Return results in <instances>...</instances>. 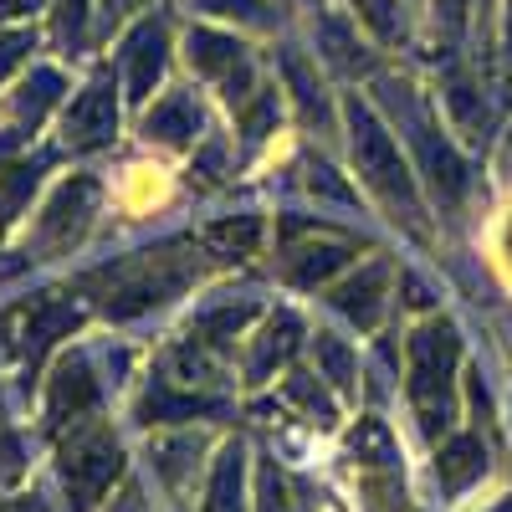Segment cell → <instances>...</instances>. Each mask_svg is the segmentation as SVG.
I'll return each mask as SVG.
<instances>
[{"instance_id":"ab89813d","label":"cell","mask_w":512,"mask_h":512,"mask_svg":"<svg viewBox=\"0 0 512 512\" xmlns=\"http://www.w3.org/2000/svg\"><path fill=\"white\" fill-rule=\"evenodd\" d=\"M16 512H52V507L41 502V497H21V502H16Z\"/></svg>"},{"instance_id":"f1b7e54d","label":"cell","mask_w":512,"mask_h":512,"mask_svg":"<svg viewBox=\"0 0 512 512\" xmlns=\"http://www.w3.org/2000/svg\"><path fill=\"white\" fill-rule=\"evenodd\" d=\"M195 11L205 16H241V21H272L262 0H190Z\"/></svg>"},{"instance_id":"f35d334b","label":"cell","mask_w":512,"mask_h":512,"mask_svg":"<svg viewBox=\"0 0 512 512\" xmlns=\"http://www.w3.org/2000/svg\"><path fill=\"white\" fill-rule=\"evenodd\" d=\"M113 512H144V497H139V492H128L123 502H113Z\"/></svg>"},{"instance_id":"9a60e30c","label":"cell","mask_w":512,"mask_h":512,"mask_svg":"<svg viewBox=\"0 0 512 512\" xmlns=\"http://www.w3.org/2000/svg\"><path fill=\"white\" fill-rule=\"evenodd\" d=\"M349 262V246H333V241H313V246H297V251H287V262H282V277L292 282V287H318L323 277H333L338 267Z\"/></svg>"},{"instance_id":"b9f144b4","label":"cell","mask_w":512,"mask_h":512,"mask_svg":"<svg viewBox=\"0 0 512 512\" xmlns=\"http://www.w3.org/2000/svg\"><path fill=\"white\" fill-rule=\"evenodd\" d=\"M507 57H512V11H507Z\"/></svg>"},{"instance_id":"ffe728a7","label":"cell","mask_w":512,"mask_h":512,"mask_svg":"<svg viewBox=\"0 0 512 512\" xmlns=\"http://www.w3.org/2000/svg\"><path fill=\"white\" fill-rule=\"evenodd\" d=\"M41 169H47V164H16V169H6V175H0V221H16V216H21V205L31 200Z\"/></svg>"},{"instance_id":"6da1fadb","label":"cell","mask_w":512,"mask_h":512,"mask_svg":"<svg viewBox=\"0 0 512 512\" xmlns=\"http://www.w3.org/2000/svg\"><path fill=\"white\" fill-rule=\"evenodd\" d=\"M190 277H195V256H180L164 246V251H144L134 262L98 272L93 282H108V297H103L108 318H139V313L169 303Z\"/></svg>"},{"instance_id":"2e32d148","label":"cell","mask_w":512,"mask_h":512,"mask_svg":"<svg viewBox=\"0 0 512 512\" xmlns=\"http://www.w3.org/2000/svg\"><path fill=\"white\" fill-rule=\"evenodd\" d=\"M246 451L241 446H226L216 472H210V487H205V512H246Z\"/></svg>"},{"instance_id":"52a82bcc","label":"cell","mask_w":512,"mask_h":512,"mask_svg":"<svg viewBox=\"0 0 512 512\" xmlns=\"http://www.w3.org/2000/svg\"><path fill=\"white\" fill-rule=\"evenodd\" d=\"M93 205H98V185H93V180L62 185V190L52 195V205H47V216L36 221V236H31V251H36V256H31V262H47V256L67 251V246L82 236V226H88Z\"/></svg>"},{"instance_id":"ba28073f","label":"cell","mask_w":512,"mask_h":512,"mask_svg":"<svg viewBox=\"0 0 512 512\" xmlns=\"http://www.w3.org/2000/svg\"><path fill=\"white\" fill-rule=\"evenodd\" d=\"M113 77H93L88 88H82L62 118V144L67 149H103L113 139V128H118V98H113Z\"/></svg>"},{"instance_id":"44dd1931","label":"cell","mask_w":512,"mask_h":512,"mask_svg":"<svg viewBox=\"0 0 512 512\" xmlns=\"http://www.w3.org/2000/svg\"><path fill=\"white\" fill-rule=\"evenodd\" d=\"M318 364H323V379H333L338 390H354L359 364H354V354H349V344H344V338L318 333Z\"/></svg>"},{"instance_id":"e0dca14e","label":"cell","mask_w":512,"mask_h":512,"mask_svg":"<svg viewBox=\"0 0 512 512\" xmlns=\"http://www.w3.org/2000/svg\"><path fill=\"white\" fill-rule=\"evenodd\" d=\"M482 472H487V451H482V441H477V436H456V441H446V446H441V461H436L441 487L461 492V487H472Z\"/></svg>"},{"instance_id":"5b68a950","label":"cell","mask_w":512,"mask_h":512,"mask_svg":"<svg viewBox=\"0 0 512 512\" xmlns=\"http://www.w3.org/2000/svg\"><path fill=\"white\" fill-rule=\"evenodd\" d=\"M384 98L400 103L405 128H410V144H415V154H420V164H425V180L436 185V195H441L446 205H456V200L466 195V164H461V154H456L446 139H436L431 118H425V113L415 108L410 88H390V82H384Z\"/></svg>"},{"instance_id":"e575fe53","label":"cell","mask_w":512,"mask_h":512,"mask_svg":"<svg viewBox=\"0 0 512 512\" xmlns=\"http://www.w3.org/2000/svg\"><path fill=\"white\" fill-rule=\"evenodd\" d=\"M21 472V451H16V436H0V477H16Z\"/></svg>"},{"instance_id":"8fae6325","label":"cell","mask_w":512,"mask_h":512,"mask_svg":"<svg viewBox=\"0 0 512 512\" xmlns=\"http://www.w3.org/2000/svg\"><path fill=\"white\" fill-rule=\"evenodd\" d=\"M88 410H98V379H93V364H88V359L72 354V359H62L57 374H52L47 420H52V425H72V420H82Z\"/></svg>"},{"instance_id":"4dcf8cb0","label":"cell","mask_w":512,"mask_h":512,"mask_svg":"<svg viewBox=\"0 0 512 512\" xmlns=\"http://www.w3.org/2000/svg\"><path fill=\"white\" fill-rule=\"evenodd\" d=\"M262 512H292V502H287V482L277 477V466H272V461L262 466Z\"/></svg>"},{"instance_id":"836d02e7","label":"cell","mask_w":512,"mask_h":512,"mask_svg":"<svg viewBox=\"0 0 512 512\" xmlns=\"http://www.w3.org/2000/svg\"><path fill=\"white\" fill-rule=\"evenodd\" d=\"M313 190H323V195H333V200H354V190H349V185H338L328 164H318V169H313Z\"/></svg>"},{"instance_id":"7bdbcfd3","label":"cell","mask_w":512,"mask_h":512,"mask_svg":"<svg viewBox=\"0 0 512 512\" xmlns=\"http://www.w3.org/2000/svg\"><path fill=\"white\" fill-rule=\"evenodd\" d=\"M497 512H512V502H502V507H497Z\"/></svg>"},{"instance_id":"1f68e13d","label":"cell","mask_w":512,"mask_h":512,"mask_svg":"<svg viewBox=\"0 0 512 512\" xmlns=\"http://www.w3.org/2000/svg\"><path fill=\"white\" fill-rule=\"evenodd\" d=\"M272 118H277V93H262V98L246 108V134H251V139H262Z\"/></svg>"},{"instance_id":"3957f363","label":"cell","mask_w":512,"mask_h":512,"mask_svg":"<svg viewBox=\"0 0 512 512\" xmlns=\"http://www.w3.org/2000/svg\"><path fill=\"white\" fill-rule=\"evenodd\" d=\"M349 128H354V159H359V175L390 200L405 210V221L420 216V200H415V180H410V169L400 159V144L390 139V128H384L359 98L349 103Z\"/></svg>"},{"instance_id":"d590c367","label":"cell","mask_w":512,"mask_h":512,"mask_svg":"<svg viewBox=\"0 0 512 512\" xmlns=\"http://www.w3.org/2000/svg\"><path fill=\"white\" fill-rule=\"evenodd\" d=\"M26 47H31V36H6V41H0V72H6V67H16Z\"/></svg>"},{"instance_id":"83f0119b","label":"cell","mask_w":512,"mask_h":512,"mask_svg":"<svg viewBox=\"0 0 512 512\" xmlns=\"http://www.w3.org/2000/svg\"><path fill=\"white\" fill-rule=\"evenodd\" d=\"M354 451H359V456H374L379 466L395 461V441H390V431H384L379 420H364L359 431H354Z\"/></svg>"},{"instance_id":"8992f818","label":"cell","mask_w":512,"mask_h":512,"mask_svg":"<svg viewBox=\"0 0 512 512\" xmlns=\"http://www.w3.org/2000/svg\"><path fill=\"white\" fill-rule=\"evenodd\" d=\"M77 318H82V308L72 303L67 292H36V297H26L21 308L6 313V333L16 338V349H21L26 364L36 369L41 354H47L62 333L77 328Z\"/></svg>"},{"instance_id":"8d00e7d4","label":"cell","mask_w":512,"mask_h":512,"mask_svg":"<svg viewBox=\"0 0 512 512\" xmlns=\"http://www.w3.org/2000/svg\"><path fill=\"white\" fill-rule=\"evenodd\" d=\"M441 21H446L451 31H461V21H466V0H441Z\"/></svg>"},{"instance_id":"7a4b0ae2","label":"cell","mask_w":512,"mask_h":512,"mask_svg":"<svg viewBox=\"0 0 512 512\" xmlns=\"http://www.w3.org/2000/svg\"><path fill=\"white\" fill-rule=\"evenodd\" d=\"M456 354H461V338H456V323H446V318L425 323L410 338V400H415V410H420V420H425L431 436L446 425Z\"/></svg>"},{"instance_id":"60d3db41","label":"cell","mask_w":512,"mask_h":512,"mask_svg":"<svg viewBox=\"0 0 512 512\" xmlns=\"http://www.w3.org/2000/svg\"><path fill=\"white\" fill-rule=\"evenodd\" d=\"M134 0H108V16H118V11H128Z\"/></svg>"},{"instance_id":"d6986e66","label":"cell","mask_w":512,"mask_h":512,"mask_svg":"<svg viewBox=\"0 0 512 512\" xmlns=\"http://www.w3.org/2000/svg\"><path fill=\"white\" fill-rule=\"evenodd\" d=\"M297 318L292 313H282V318H272L267 323V333L256 338V354H251V379H267L272 374V364H287L292 359V349H297Z\"/></svg>"},{"instance_id":"cb8c5ba5","label":"cell","mask_w":512,"mask_h":512,"mask_svg":"<svg viewBox=\"0 0 512 512\" xmlns=\"http://www.w3.org/2000/svg\"><path fill=\"white\" fill-rule=\"evenodd\" d=\"M318 41H323V57H328L338 72H354V67H359V57H354L359 47H354V36H349L344 21H323V26H318Z\"/></svg>"},{"instance_id":"d6a6232c","label":"cell","mask_w":512,"mask_h":512,"mask_svg":"<svg viewBox=\"0 0 512 512\" xmlns=\"http://www.w3.org/2000/svg\"><path fill=\"white\" fill-rule=\"evenodd\" d=\"M159 456H164V461H159V466H164V477L175 482V477H180V466H185L180 456H195V441H175V446H164Z\"/></svg>"},{"instance_id":"7c38bea8","label":"cell","mask_w":512,"mask_h":512,"mask_svg":"<svg viewBox=\"0 0 512 512\" xmlns=\"http://www.w3.org/2000/svg\"><path fill=\"white\" fill-rule=\"evenodd\" d=\"M62 98V72L57 67H31V77L16 88L11 98V113H16V134L11 139H26V128H36L47 118V108Z\"/></svg>"},{"instance_id":"30bf717a","label":"cell","mask_w":512,"mask_h":512,"mask_svg":"<svg viewBox=\"0 0 512 512\" xmlns=\"http://www.w3.org/2000/svg\"><path fill=\"white\" fill-rule=\"evenodd\" d=\"M164 52H169V31H164L159 16H149V21H139L134 31H128V41H123V82H128V98L134 103H144L154 93V82L164 72Z\"/></svg>"},{"instance_id":"f546056e","label":"cell","mask_w":512,"mask_h":512,"mask_svg":"<svg viewBox=\"0 0 512 512\" xmlns=\"http://www.w3.org/2000/svg\"><path fill=\"white\" fill-rule=\"evenodd\" d=\"M287 395L297 400V405H303V410H313L318 420H333V400L318 390V384L308 379V374H297V379H287Z\"/></svg>"},{"instance_id":"7402d4cb","label":"cell","mask_w":512,"mask_h":512,"mask_svg":"<svg viewBox=\"0 0 512 512\" xmlns=\"http://www.w3.org/2000/svg\"><path fill=\"white\" fill-rule=\"evenodd\" d=\"M246 323H251V308L241 303V308H216V313H205L195 333H200V344H216V349H221V344H231V338H236Z\"/></svg>"},{"instance_id":"277c9868","label":"cell","mask_w":512,"mask_h":512,"mask_svg":"<svg viewBox=\"0 0 512 512\" xmlns=\"http://www.w3.org/2000/svg\"><path fill=\"white\" fill-rule=\"evenodd\" d=\"M118 472H123V451L103 425L72 436V446L62 451V487H67L72 512H88L93 502H103V492L113 487Z\"/></svg>"},{"instance_id":"9c48e42d","label":"cell","mask_w":512,"mask_h":512,"mask_svg":"<svg viewBox=\"0 0 512 512\" xmlns=\"http://www.w3.org/2000/svg\"><path fill=\"white\" fill-rule=\"evenodd\" d=\"M190 62L195 72L205 77H221V88L231 103H246L251 98V67H246V47L226 31H190Z\"/></svg>"},{"instance_id":"ac0fdd59","label":"cell","mask_w":512,"mask_h":512,"mask_svg":"<svg viewBox=\"0 0 512 512\" xmlns=\"http://www.w3.org/2000/svg\"><path fill=\"white\" fill-rule=\"evenodd\" d=\"M216 410V400H200V395H175L164 379L149 384V395L139 400V420L144 425H169V420H190V415H205Z\"/></svg>"},{"instance_id":"5bb4252c","label":"cell","mask_w":512,"mask_h":512,"mask_svg":"<svg viewBox=\"0 0 512 512\" xmlns=\"http://www.w3.org/2000/svg\"><path fill=\"white\" fill-rule=\"evenodd\" d=\"M144 134L159 144H190L200 134V108L190 93H169L164 103H154V113L144 118Z\"/></svg>"},{"instance_id":"4316f807","label":"cell","mask_w":512,"mask_h":512,"mask_svg":"<svg viewBox=\"0 0 512 512\" xmlns=\"http://www.w3.org/2000/svg\"><path fill=\"white\" fill-rule=\"evenodd\" d=\"M256 236H262V221H256V216H241V221H226V226H210V241L226 246V251H241V256L256 246Z\"/></svg>"},{"instance_id":"74e56055","label":"cell","mask_w":512,"mask_h":512,"mask_svg":"<svg viewBox=\"0 0 512 512\" xmlns=\"http://www.w3.org/2000/svg\"><path fill=\"white\" fill-rule=\"evenodd\" d=\"M41 11V0H0V16H31Z\"/></svg>"},{"instance_id":"d4e9b609","label":"cell","mask_w":512,"mask_h":512,"mask_svg":"<svg viewBox=\"0 0 512 512\" xmlns=\"http://www.w3.org/2000/svg\"><path fill=\"white\" fill-rule=\"evenodd\" d=\"M354 6H359L364 26H369L379 41H400V36H405V21H400L395 0H354Z\"/></svg>"},{"instance_id":"484cf974","label":"cell","mask_w":512,"mask_h":512,"mask_svg":"<svg viewBox=\"0 0 512 512\" xmlns=\"http://www.w3.org/2000/svg\"><path fill=\"white\" fill-rule=\"evenodd\" d=\"M57 36L67 52L82 47V36H88V0H57Z\"/></svg>"},{"instance_id":"4fadbf2b","label":"cell","mask_w":512,"mask_h":512,"mask_svg":"<svg viewBox=\"0 0 512 512\" xmlns=\"http://www.w3.org/2000/svg\"><path fill=\"white\" fill-rule=\"evenodd\" d=\"M328 303L344 313V318H354L359 328H374L379 323V303H384V267H364L344 287H333Z\"/></svg>"},{"instance_id":"603a6c76","label":"cell","mask_w":512,"mask_h":512,"mask_svg":"<svg viewBox=\"0 0 512 512\" xmlns=\"http://www.w3.org/2000/svg\"><path fill=\"white\" fill-rule=\"evenodd\" d=\"M282 72H287V88L297 93V103H303V113L308 118H323V93H318V82L308 77V62L297 57V52H287L282 57Z\"/></svg>"}]
</instances>
